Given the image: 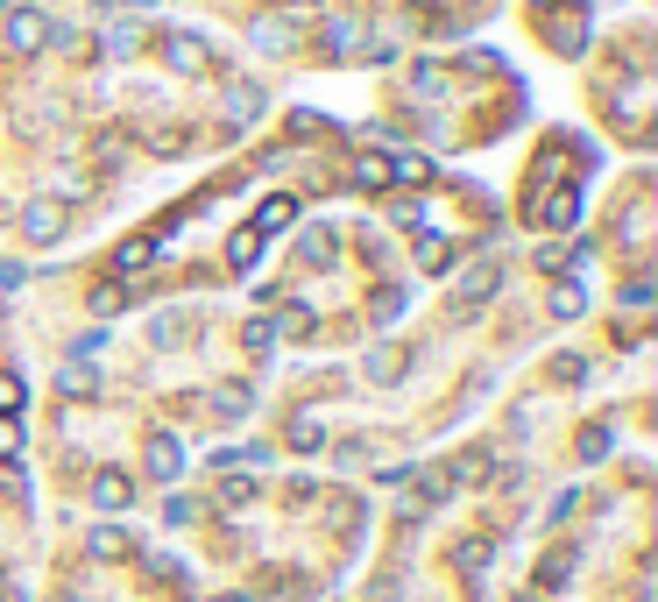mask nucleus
<instances>
[{"mask_svg":"<svg viewBox=\"0 0 658 602\" xmlns=\"http://www.w3.org/2000/svg\"><path fill=\"white\" fill-rule=\"evenodd\" d=\"M22 235L36 241V248H50V241H64V227H71V199L64 191H36V199H22Z\"/></svg>","mask_w":658,"mask_h":602,"instance_id":"nucleus-1","label":"nucleus"},{"mask_svg":"<svg viewBox=\"0 0 658 602\" xmlns=\"http://www.w3.org/2000/svg\"><path fill=\"white\" fill-rule=\"evenodd\" d=\"M57 36H64V29H57L43 8H14V14H8V50H14V57H36V50H50Z\"/></svg>","mask_w":658,"mask_h":602,"instance_id":"nucleus-2","label":"nucleus"},{"mask_svg":"<svg viewBox=\"0 0 658 602\" xmlns=\"http://www.w3.org/2000/svg\"><path fill=\"white\" fill-rule=\"evenodd\" d=\"M163 65L178 71V79H199V71H206V43H199L191 29H170V36H163Z\"/></svg>","mask_w":658,"mask_h":602,"instance_id":"nucleus-3","label":"nucleus"},{"mask_svg":"<svg viewBox=\"0 0 658 602\" xmlns=\"http://www.w3.org/2000/svg\"><path fill=\"white\" fill-rule=\"evenodd\" d=\"M92 503H100V511H128V503H134V475L128 468H92Z\"/></svg>","mask_w":658,"mask_h":602,"instance_id":"nucleus-4","label":"nucleus"},{"mask_svg":"<svg viewBox=\"0 0 658 602\" xmlns=\"http://www.w3.org/2000/svg\"><path fill=\"white\" fill-rule=\"evenodd\" d=\"M178 475H185L178 433H149V482H178Z\"/></svg>","mask_w":658,"mask_h":602,"instance_id":"nucleus-5","label":"nucleus"},{"mask_svg":"<svg viewBox=\"0 0 658 602\" xmlns=\"http://www.w3.org/2000/svg\"><path fill=\"white\" fill-rule=\"evenodd\" d=\"M248 412H256V391H248V383H212V418L220 425H241Z\"/></svg>","mask_w":658,"mask_h":602,"instance_id":"nucleus-6","label":"nucleus"},{"mask_svg":"<svg viewBox=\"0 0 658 602\" xmlns=\"http://www.w3.org/2000/svg\"><path fill=\"white\" fill-rule=\"evenodd\" d=\"M290 220H298V199H290V191H277V199H262V206H256V235H262V241H269V235H283Z\"/></svg>","mask_w":658,"mask_h":602,"instance_id":"nucleus-7","label":"nucleus"},{"mask_svg":"<svg viewBox=\"0 0 658 602\" xmlns=\"http://www.w3.org/2000/svg\"><path fill=\"white\" fill-rule=\"evenodd\" d=\"M86 553H92V560H128L134 546H128L121 524H92V532H86Z\"/></svg>","mask_w":658,"mask_h":602,"instance_id":"nucleus-8","label":"nucleus"},{"mask_svg":"<svg viewBox=\"0 0 658 602\" xmlns=\"http://www.w3.org/2000/svg\"><path fill=\"white\" fill-rule=\"evenodd\" d=\"M453 263H460V248H453V241H439V235H425V241H418V269H425V277H447Z\"/></svg>","mask_w":658,"mask_h":602,"instance_id":"nucleus-9","label":"nucleus"},{"mask_svg":"<svg viewBox=\"0 0 658 602\" xmlns=\"http://www.w3.org/2000/svg\"><path fill=\"white\" fill-rule=\"evenodd\" d=\"M361 368H369V383H397L403 368H411V355H403V347H390V341H382V347H376V355L361 362Z\"/></svg>","mask_w":658,"mask_h":602,"instance_id":"nucleus-10","label":"nucleus"},{"mask_svg":"<svg viewBox=\"0 0 658 602\" xmlns=\"http://www.w3.org/2000/svg\"><path fill=\"white\" fill-rule=\"evenodd\" d=\"M92 319H113V313H128V284L121 277H107V284H92Z\"/></svg>","mask_w":658,"mask_h":602,"instance_id":"nucleus-11","label":"nucleus"},{"mask_svg":"<svg viewBox=\"0 0 658 602\" xmlns=\"http://www.w3.org/2000/svg\"><path fill=\"white\" fill-rule=\"evenodd\" d=\"M57 391H64V397H92V391H100V368L64 362V368H57Z\"/></svg>","mask_w":658,"mask_h":602,"instance_id":"nucleus-12","label":"nucleus"},{"mask_svg":"<svg viewBox=\"0 0 658 602\" xmlns=\"http://www.w3.org/2000/svg\"><path fill=\"white\" fill-rule=\"evenodd\" d=\"M256 114H262V86H235V92H227V121H235V128H248Z\"/></svg>","mask_w":658,"mask_h":602,"instance_id":"nucleus-13","label":"nucleus"},{"mask_svg":"<svg viewBox=\"0 0 658 602\" xmlns=\"http://www.w3.org/2000/svg\"><path fill=\"white\" fill-rule=\"evenodd\" d=\"M580 313H588V290H580V277L552 284V319H580Z\"/></svg>","mask_w":658,"mask_h":602,"instance_id":"nucleus-14","label":"nucleus"},{"mask_svg":"<svg viewBox=\"0 0 658 602\" xmlns=\"http://www.w3.org/2000/svg\"><path fill=\"white\" fill-rule=\"evenodd\" d=\"M290 446H298V454H319V446H326V425L312 418V412H298V418H290V433H283Z\"/></svg>","mask_w":658,"mask_h":602,"instance_id":"nucleus-15","label":"nucleus"},{"mask_svg":"<svg viewBox=\"0 0 658 602\" xmlns=\"http://www.w3.org/2000/svg\"><path fill=\"white\" fill-rule=\"evenodd\" d=\"M22 404H29V383L14 368H0V418H22Z\"/></svg>","mask_w":658,"mask_h":602,"instance_id":"nucleus-16","label":"nucleus"},{"mask_svg":"<svg viewBox=\"0 0 658 602\" xmlns=\"http://www.w3.org/2000/svg\"><path fill=\"white\" fill-rule=\"evenodd\" d=\"M256 256H262V235H256V227H241V235L227 241V263H235V269H256Z\"/></svg>","mask_w":658,"mask_h":602,"instance_id":"nucleus-17","label":"nucleus"},{"mask_svg":"<svg viewBox=\"0 0 658 602\" xmlns=\"http://www.w3.org/2000/svg\"><path fill=\"white\" fill-rule=\"evenodd\" d=\"M241 347H248V355H269V347H277V319H248L241 326Z\"/></svg>","mask_w":658,"mask_h":602,"instance_id":"nucleus-18","label":"nucleus"},{"mask_svg":"<svg viewBox=\"0 0 658 602\" xmlns=\"http://www.w3.org/2000/svg\"><path fill=\"white\" fill-rule=\"evenodd\" d=\"M489 553H496L489 539H468V546H460L453 560H460V574H468V581H481V568H489Z\"/></svg>","mask_w":658,"mask_h":602,"instance_id":"nucleus-19","label":"nucleus"},{"mask_svg":"<svg viewBox=\"0 0 658 602\" xmlns=\"http://www.w3.org/2000/svg\"><path fill=\"white\" fill-rule=\"evenodd\" d=\"M298 256L312 263V269H326V263H333V235H326V227H312V235L298 241Z\"/></svg>","mask_w":658,"mask_h":602,"instance_id":"nucleus-20","label":"nucleus"},{"mask_svg":"<svg viewBox=\"0 0 658 602\" xmlns=\"http://www.w3.org/2000/svg\"><path fill=\"white\" fill-rule=\"evenodd\" d=\"M355 185L361 191H382V185H390V157H361L355 164Z\"/></svg>","mask_w":658,"mask_h":602,"instance_id":"nucleus-21","label":"nucleus"},{"mask_svg":"<svg viewBox=\"0 0 658 602\" xmlns=\"http://www.w3.org/2000/svg\"><path fill=\"white\" fill-rule=\"evenodd\" d=\"M567 574H574V553H552V560H538V589H567Z\"/></svg>","mask_w":658,"mask_h":602,"instance_id":"nucleus-22","label":"nucleus"},{"mask_svg":"<svg viewBox=\"0 0 658 602\" xmlns=\"http://www.w3.org/2000/svg\"><path fill=\"white\" fill-rule=\"evenodd\" d=\"M425 178H432L425 157H390V185H425Z\"/></svg>","mask_w":658,"mask_h":602,"instance_id":"nucleus-23","label":"nucleus"},{"mask_svg":"<svg viewBox=\"0 0 658 602\" xmlns=\"http://www.w3.org/2000/svg\"><path fill=\"white\" fill-rule=\"evenodd\" d=\"M220 503H227V511H241V503H256V475H227V482H220Z\"/></svg>","mask_w":658,"mask_h":602,"instance_id":"nucleus-24","label":"nucleus"},{"mask_svg":"<svg viewBox=\"0 0 658 602\" xmlns=\"http://www.w3.org/2000/svg\"><path fill=\"white\" fill-rule=\"evenodd\" d=\"M142 263H157V241H128L121 256H113V269H121V277H134Z\"/></svg>","mask_w":658,"mask_h":602,"instance_id":"nucleus-25","label":"nucleus"},{"mask_svg":"<svg viewBox=\"0 0 658 602\" xmlns=\"http://www.w3.org/2000/svg\"><path fill=\"white\" fill-rule=\"evenodd\" d=\"M609 446H616V433H609V425H588V433H580V461H602Z\"/></svg>","mask_w":658,"mask_h":602,"instance_id":"nucleus-26","label":"nucleus"},{"mask_svg":"<svg viewBox=\"0 0 658 602\" xmlns=\"http://www.w3.org/2000/svg\"><path fill=\"white\" fill-rule=\"evenodd\" d=\"M574 213H580V191H552L546 220H552V227H574Z\"/></svg>","mask_w":658,"mask_h":602,"instance_id":"nucleus-27","label":"nucleus"},{"mask_svg":"<svg viewBox=\"0 0 658 602\" xmlns=\"http://www.w3.org/2000/svg\"><path fill=\"white\" fill-rule=\"evenodd\" d=\"M149 341H157V347H178V341H185V319H178V313L149 319Z\"/></svg>","mask_w":658,"mask_h":602,"instance_id":"nucleus-28","label":"nucleus"},{"mask_svg":"<svg viewBox=\"0 0 658 602\" xmlns=\"http://www.w3.org/2000/svg\"><path fill=\"white\" fill-rule=\"evenodd\" d=\"M248 36H256V50H290V29L283 22H256Z\"/></svg>","mask_w":658,"mask_h":602,"instance_id":"nucleus-29","label":"nucleus"},{"mask_svg":"<svg viewBox=\"0 0 658 602\" xmlns=\"http://www.w3.org/2000/svg\"><path fill=\"white\" fill-rule=\"evenodd\" d=\"M453 496V475H418V503H447Z\"/></svg>","mask_w":658,"mask_h":602,"instance_id":"nucleus-30","label":"nucleus"},{"mask_svg":"<svg viewBox=\"0 0 658 602\" xmlns=\"http://www.w3.org/2000/svg\"><path fill=\"white\" fill-rule=\"evenodd\" d=\"M552 383H588V362H580V355H559V362H552Z\"/></svg>","mask_w":658,"mask_h":602,"instance_id":"nucleus-31","label":"nucleus"},{"mask_svg":"<svg viewBox=\"0 0 658 602\" xmlns=\"http://www.w3.org/2000/svg\"><path fill=\"white\" fill-rule=\"evenodd\" d=\"M22 454V418H0V461Z\"/></svg>","mask_w":658,"mask_h":602,"instance_id":"nucleus-32","label":"nucleus"},{"mask_svg":"<svg viewBox=\"0 0 658 602\" xmlns=\"http://www.w3.org/2000/svg\"><path fill=\"white\" fill-rule=\"evenodd\" d=\"M403 313V290H376V326H390Z\"/></svg>","mask_w":658,"mask_h":602,"instance_id":"nucleus-33","label":"nucleus"},{"mask_svg":"<svg viewBox=\"0 0 658 602\" xmlns=\"http://www.w3.org/2000/svg\"><path fill=\"white\" fill-rule=\"evenodd\" d=\"M277 334H312V313H305V305H290V313L277 319Z\"/></svg>","mask_w":658,"mask_h":602,"instance_id":"nucleus-34","label":"nucleus"},{"mask_svg":"<svg viewBox=\"0 0 658 602\" xmlns=\"http://www.w3.org/2000/svg\"><path fill=\"white\" fill-rule=\"evenodd\" d=\"M29 284V269L22 263H0V290H22Z\"/></svg>","mask_w":658,"mask_h":602,"instance_id":"nucleus-35","label":"nucleus"},{"mask_svg":"<svg viewBox=\"0 0 658 602\" xmlns=\"http://www.w3.org/2000/svg\"><path fill=\"white\" fill-rule=\"evenodd\" d=\"M220 602H248V595H220Z\"/></svg>","mask_w":658,"mask_h":602,"instance_id":"nucleus-36","label":"nucleus"}]
</instances>
